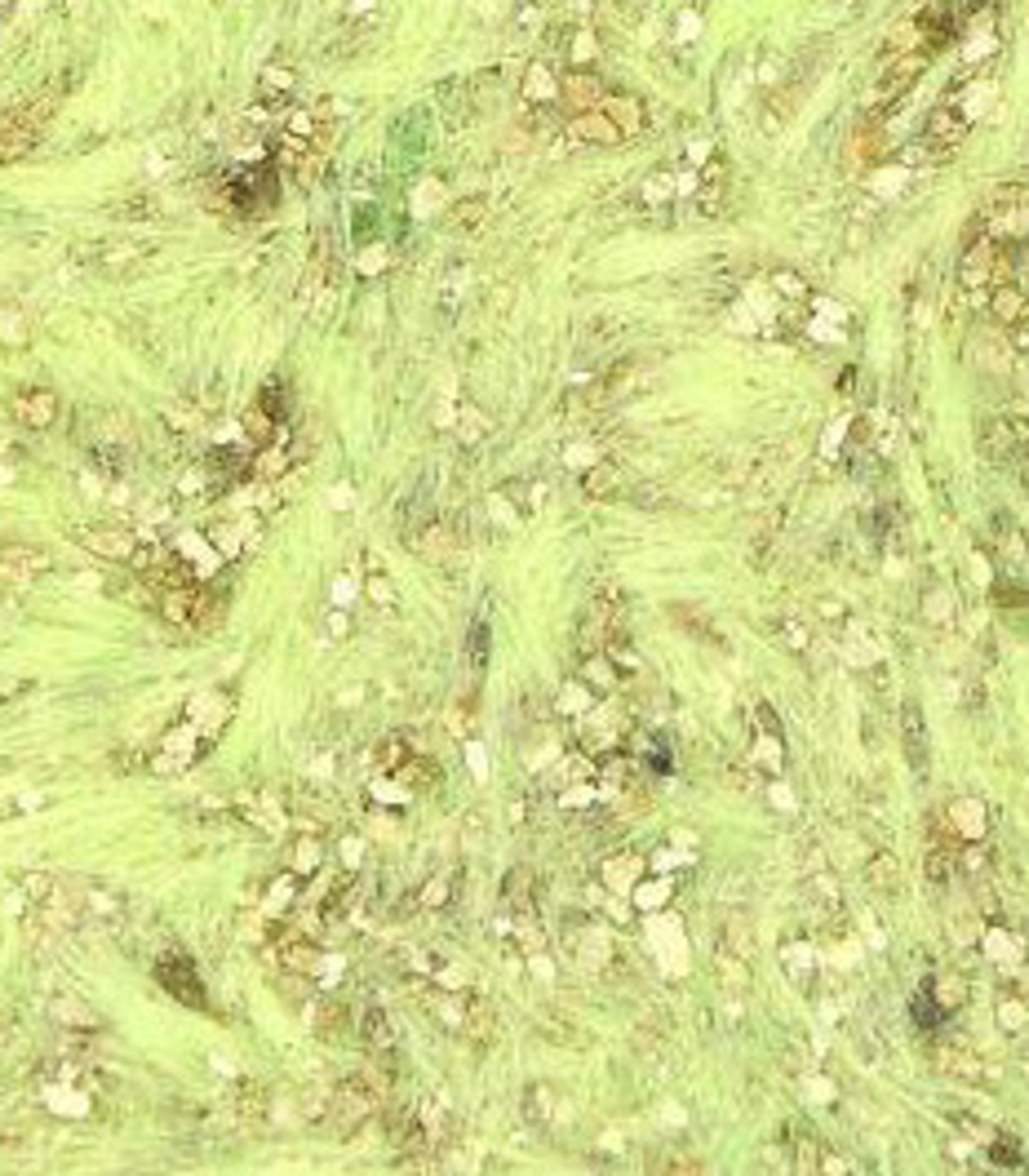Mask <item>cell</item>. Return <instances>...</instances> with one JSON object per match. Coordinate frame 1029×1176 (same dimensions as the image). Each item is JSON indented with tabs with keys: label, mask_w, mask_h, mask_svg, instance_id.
<instances>
[{
	"label": "cell",
	"mask_w": 1029,
	"mask_h": 1176,
	"mask_svg": "<svg viewBox=\"0 0 1029 1176\" xmlns=\"http://www.w3.org/2000/svg\"><path fill=\"white\" fill-rule=\"evenodd\" d=\"M386 1093H390V1070H377V1065L351 1074V1079H342L334 1093H328V1110H324L328 1128H334L338 1136H355L377 1110H382Z\"/></svg>",
	"instance_id": "6da1fadb"
},
{
	"label": "cell",
	"mask_w": 1029,
	"mask_h": 1176,
	"mask_svg": "<svg viewBox=\"0 0 1029 1176\" xmlns=\"http://www.w3.org/2000/svg\"><path fill=\"white\" fill-rule=\"evenodd\" d=\"M54 112H58V94H41V98H32V103L9 107V112L0 116V165L27 156L32 146L41 142V133H45L49 120H54Z\"/></svg>",
	"instance_id": "7a4b0ae2"
},
{
	"label": "cell",
	"mask_w": 1029,
	"mask_h": 1176,
	"mask_svg": "<svg viewBox=\"0 0 1029 1176\" xmlns=\"http://www.w3.org/2000/svg\"><path fill=\"white\" fill-rule=\"evenodd\" d=\"M76 542L94 550V555L112 560V565H129L146 537H138L133 529H116V524H84V529H76Z\"/></svg>",
	"instance_id": "3957f363"
},
{
	"label": "cell",
	"mask_w": 1029,
	"mask_h": 1176,
	"mask_svg": "<svg viewBox=\"0 0 1029 1176\" xmlns=\"http://www.w3.org/2000/svg\"><path fill=\"white\" fill-rule=\"evenodd\" d=\"M892 156V142H888V125L884 120H861V125L852 129L848 138V169H869V165H884Z\"/></svg>",
	"instance_id": "277c9868"
},
{
	"label": "cell",
	"mask_w": 1029,
	"mask_h": 1176,
	"mask_svg": "<svg viewBox=\"0 0 1029 1176\" xmlns=\"http://www.w3.org/2000/svg\"><path fill=\"white\" fill-rule=\"evenodd\" d=\"M989 267H994V236H976L963 244L959 253V289L963 293H981L989 289Z\"/></svg>",
	"instance_id": "5b68a950"
},
{
	"label": "cell",
	"mask_w": 1029,
	"mask_h": 1176,
	"mask_svg": "<svg viewBox=\"0 0 1029 1176\" xmlns=\"http://www.w3.org/2000/svg\"><path fill=\"white\" fill-rule=\"evenodd\" d=\"M156 973H161V982H165V990L174 999L191 1003V1008H204V982H200V973H195L191 959H182V954H165Z\"/></svg>",
	"instance_id": "8992f818"
},
{
	"label": "cell",
	"mask_w": 1029,
	"mask_h": 1176,
	"mask_svg": "<svg viewBox=\"0 0 1029 1176\" xmlns=\"http://www.w3.org/2000/svg\"><path fill=\"white\" fill-rule=\"evenodd\" d=\"M9 413H14V422L27 426V431H49V426L58 422V396L49 387L22 391V396L9 400Z\"/></svg>",
	"instance_id": "52a82bcc"
},
{
	"label": "cell",
	"mask_w": 1029,
	"mask_h": 1176,
	"mask_svg": "<svg viewBox=\"0 0 1029 1176\" xmlns=\"http://www.w3.org/2000/svg\"><path fill=\"white\" fill-rule=\"evenodd\" d=\"M54 569V555L32 542H0V578H41Z\"/></svg>",
	"instance_id": "ba28073f"
},
{
	"label": "cell",
	"mask_w": 1029,
	"mask_h": 1176,
	"mask_svg": "<svg viewBox=\"0 0 1029 1176\" xmlns=\"http://www.w3.org/2000/svg\"><path fill=\"white\" fill-rule=\"evenodd\" d=\"M204 608H209V595L200 591V582L161 591V612L174 627H204Z\"/></svg>",
	"instance_id": "9c48e42d"
},
{
	"label": "cell",
	"mask_w": 1029,
	"mask_h": 1176,
	"mask_svg": "<svg viewBox=\"0 0 1029 1176\" xmlns=\"http://www.w3.org/2000/svg\"><path fill=\"white\" fill-rule=\"evenodd\" d=\"M932 1065L946 1079L954 1083H985V1061L976 1057L972 1048H959V1044H936L932 1048Z\"/></svg>",
	"instance_id": "30bf717a"
},
{
	"label": "cell",
	"mask_w": 1029,
	"mask_h": 1176,
	"mask_svg": "<svg viewBox=\"0 0 1029 1176\" xmlns=\"http://www.w3.org/2000/svg\"><path fill=\"white\" fill-rule=\"evenodd\" d=\"M967 129H972V120H967L963 107H954V103H936L932 112H927V120H923V138L941 142V146H963Z\"/></svg>",
	"instance_id": "8fae6325"
},
{
	"label": "cell",
	"mask_w": 1029,
	"mask_h": 1176,
	"mask_svg": "<svg viewBox=\"0 0 1029 1176\" xmlns=\"http://www.w3.org/2000/svg\"><path fill=\"white\" fill-rule=\"evenodd\" d=\"M559 98L572 112H591V107L604 103V80L591 67H572L568 76H559Z\"/></svg>",
	"instance_id": "7c38bea8"
},
{
	"label": "cell",
	"mask_w": 1029,
	"mask_h": 1176,
	"mask_svg": "<svg viewBox=\"0 0 1029 1176\" xmlns=\"http://www.w3.org/2000/svg\"><path fill=\"white\" fill-rule=\"evenodd\" d=\"M568 138L582 142V146H617L626 133H621L612 120L599 112V107H591V112H578L568 120Z\"/></svg>",
	"instance_id": "4fadbf2b"
},
{
	"label": "cell",
	"mask_w": 1029,
	"mask_h": 1176,
	"mask_svg": "<svg viewBox=\"0 0 1029 1176\" xmlns=\"http://www.w3.org/2000/svg\"><path fill=\"white\" fill-rule=\"evenodd\" d=\"M901 746H905V759H910V768L918 777L927 773V724H923V710H918V702H905L901 706Z\"/></svg>",
	"instance_id": "5bb4252c"
},
{
	"label": "cell",
	"mask_w": 1029,
	"mask_h": 1176,
	"mask_svg": "<svg viewBox=\"0 0 1029 1176\" xmlns=\"http://www.w3.org/2000/svg\"><path fill=\"white\" fill-rule=\"evenodd\" d=\"M409 550L418 560H431V565H448L452 550H458V533L448 529V524H426V529H418L409 537Z\"/></svg>",
	"instance_id": "9a60e30c"
},
{
	"label": "cell",
	"mask_w": 1029,
	"mask_h": 1176,
	"mask_svg": "<svg viewBox=\"0 0 1029 1176\" xmlns=\"http://www.w3.org/2000/svg\"><path fill=\"white\" fill-rule=\"evenodd\" d=\"M989 315H994L1003 329L1029 320V293L1016 285V280H1008V285H994V289H989Z\"/></svg>",
	"instance_id": "2e32d148"
},
{
	"label": "cell",
	"mask_w": 1029,
	"mask_h": 1176,
	"mask_svg": "<svg viewBox=\"0 0 1029 1176\" xmlns=\"http://www.w3.org/2000/svg\"><path fill=\"white\" fill-rule=\"evenodd\" d=\"M981 453L989 462H1021V445H1016V431L1008 418H985L981 422Z\"/></svg>",
	"instance_id": "e0dca14e"
},
{
	"label": "cell",
	"mask_w": 1029,
	"mask_h": 1176,
	"mask_svg": "<svg viewBox=\"0 0 1029 1176\" xmlns=\"http://www.w3.org/2000/svg\"><path fill=\"white\" fill-rule=\"evenodd\" d=\"M276 959H280V967L285 973H298V977H311L315 967H320V946H315L311 937H289V941H280V950H276Z\"/></svg>",
	"instance_id": "ac0fdd59"
},
{
	"label": "cell",
	"mask_w": 1029,
	"mask_h": 1176,
	"mask_svg": "<svg viewBox=\"0 0 1029 1176\" xmlns=\"http://www.w3.org/2000/svg\"><path fill=\"white\" fill-rule=\"evenodd\" d=\"M599 112H604L621 133H640L644 129V103H640V98H630V94H604Z\"/></svg>",
	"instance_id": "d6986e66"
},
{
	"label": "cell",
	"mask_w": 1029,
	"mask_h": 1176,
	"mask_svg": "<svg viewBox=\"0 0 1029 1176\" xmlns=\"http://www.w3.org/2000/svg\"><path fill=\"white\" fill-rule=\"evenodd\" d=\"M719 946H724L728 954H737V959L750 963L754 959V933H750V919L745 915H728L724 928H719Z\"/></svg>",
	"instance_id": "ffe728a7"
},
{
	"label": "cell",
	"mask_w": 1029,
	"mask_h": 1176,
	"mask_svg": "<svg viewBox=\"0 0 1029 1176\" xmlns=\"http://www.w3.org/2000/svg\"><path fill=\"white\" fill-rule=\"evenodd\" d=\"M946 161H954V146H941V142H927V138L901 142V152H897V165H905V169H918V165H946Z\"/></svg>",
	"instance_id": "44dd1931"
},
{
	"label": "cell",
	"mask_w": 1029,
	"mask_h": 1176,
	"mask_svg": "<svg viewBox=\"0 0 1029 1176\" xmlns=\"http://www.w3.org/2000/svg\"><path fill=\"white\" fill-rule=\"evenodd\" d=\"M617 488H621V467H617V462H595V467L582 475V493L595 497V502L612 497Z\"/></svg>",
	"instance_id": "7402d4cb"
},
{
	"label": "cell",
	"mask_w": 1029,
	"mask_h": 1176,
	"mask_svg": "<svg viewBox=\"0 0 1029 1176\" xmlns=\"http://www.w3.org/2000/svg\"><path fill=\"white\" fill-rule=\"evenodd\" d=\"M493 1031H497L493 1008H488L484 999H467V1021H462V1035L475 1039V1044H488V1039H493Z\"/></svg>",
	"instance_id": "603a6c76"
},
{
	"label": "cell",
	"mask_w": 1029,
	"mask_h": 1176,
	"mask_svg": "<svg viewBox=\"0 0 1029 1176\" xmlns=\"http://www.w3.org/2000/svg\"><path fill=\"white\" fill-rule=\"evenodd\" d=\"M396 777L404 781V786H435V781H439V764H435V759H426V755L413 751V755L396 768Z\"/></svg>",
	"instance_id": "cb8c5ba5"
},
{
	"label": "cell",
	"mask_w": 1029,
	"mask_h": 1176,
	"mask_svg": "<svg viewBox=\"0 0 1029 1176\" xmlns=\"http://www.w3.org/2000/svg\"><path fill=\"white\" fill-rule=\"evenodd\" d=\"M865 879H869V884H874L879 892H901V866H897V857H892V852L869 857Z\"/></svg>",
	"instance_id": "d4e9b609"
},
{
	"label": "cell",
	"mask_w": 1029,
	"mask_h": 1176,
	"mask_svg": "<svg viewBox=\"0 0 1029 1176\" xmlns=\"http://www.w3.org/2000/svg\"><path fill=\"white\" fill-rule=\"evenodd\" d=\"M524 98H529V103H550V98H559V80L550 76L546 63L529 67V76H524Z\"/></svg>",
	"instance_id": "484cf974"
},
{
	"label": "cell",
	"mask_w": 1029,
	"mask_h": 1176,
	"mask_svg": "<svg viewBox=\"0 0 1029 1176\" xmlns=\"http://www.w3.org/2000/svg\"><path fill=\"white\" fill-rule=\"evenodd\" d=\"M360 1035H364V1044H369L373 1052H386L390 1044H396V1035H390V1021H386V1012H382V1008H369V1012H364Z\"/></svg>",
	"instance_id": "4316f807"
},
{
	"label": "cell",
	"mask_w": 1029,
	"mask_h": 1176,
	"mask_svg": "<svg viewBox=\"0 0 1029 1176\" xmlns=\"http://www.w3.org/2000/svg\"><path fill=\"white\" fill-rule=\"evenodd\" d=\"M289 471V453H285V445H262V453L253 458V475L257 480H280V475Z\"/></svg>",
	"instance_id": "83f0119b"
},
{
	"label": "cell",
	"mask_w": 1029,
	"mask_h": 1176,
	"mask_svg": "<svg viewBox=\"0 0 1029 1176\" xmlns=\"http://www.w3.org/2000/svg\"><path fill=\"white\" fill-rule=\"evenodd\" d=\"M484 218H488V200H484V195L458 200V204L448 210V223L458 227V231H475V227H484Z\"/></svg>",
	"instance_id": "f1b7e54d"
},
{
	"label": "cell",
	"mask_w": 1029,
	"mask_h": 1176,
	"mask_svg": "<svg viewBox=\"0 0 1029 1176\" xmlns=\"http://www.w3.org/2000/svg\"><path fill=\"white\" fill-rule=\"evenodd\" d=\"M320 862H324V843L320 839H298L293 843V857H289V871L293 875H311V871H320Z\"/></svg>",
	"instance_id": "f546056e"
},
{
	"label": "cell",
	"mask_w": 1029,
	"mask_h": 1176,
	"mask_svg": "<svg viewBox=\"0 0 1029 1176\" xmlns=\"http://www.w3.org/2000/svg\"><path fill=\"white\" fill-rule=\"evenodd\" d=\"M409 755H413V751H409V742H404L400 732H396V738H382V742H377V751H373V764L382 768V773H390V777H396V768H400V764H404V759H409Z\"/></svg>",
	"instance_id": "4dcf8cb0"
},
{
	"label": "cell",
	"mask_w": 1029,
	"mask_h": 1176,
	"mask_svg": "<svg viewBox=\"0 0 1029 1176\" xmlns=\"http://www.w3.org/2000/svg\"><path fill=\"white\" fill-rule=\"evenodd\" d=\"M927 990H932V995H936V1003H941V1008H946V1012H954V1008H959V1003L967 999V986H963V977H959V973H941V977H936V982L927 986Z\"/></svg>",
	"instance_id": "1f68e13d"
},
{
	"label": "cell",
	"mask_w": 1029,
	"mask_h": 1176,
	"mask_svg": "<svg viewBox=\"0 0 1029 1176\" xmlns=\"http://www.w3.org/2000/svg\"><path fill=\"white\" fill-rule=\"evenodd\" d=\"M0 342L5 347H22L27 342V315L18 306H0Z\"/></svg>",
	"instance_id": "d6a6232c"
},
{
	"label": "cell",
	"mask_w": 1029,
	"mask_h": 1176,
	"mask_svg": "<svg viewBox=\"0 0 1029 1176\" xmlns=\"http://www.w3.org/2000/svg\"><path fill=\"white\" fill-rule=\"evenodd\" d=\"M315 1025H320V1039H342L347 1031V1008L338 999H324L320 1012H315Z\"/></svg>",
	"instance_id": "836d02e7"
},
{
	"label": "cell",
	"mask_w": 1029,
	"mask_h": 1176,
	"mask_svg": "<svg viewBox=\"0 0 1029 1176\" xmlns=\"http://www.w3.org/2000/svg\"><path fill=\"white\" fill-rule=\"evenodd\" d=\"M914 1021L923 1025V1031H936V1025L946 1021V1008H941V1003H936V995H932V990H927V986L918 990V999H914Z\"/></svg>",
	"instance_id": "e575fe53"
},
{
	"label": "cell",
	"mask_w": 1029,
	"mask_h": 1176,
	"mask_svg": "<svg viewBox=\"0 0 1029 1176\" xmlns=\"http://www.w3.org/2000/svg\"><path fill=\"white\" fill-rule=\"evenodd\" d=\"M293 84H298V76H293V67H262V80H257V90H262V98L271 94H289Z\"/></svg>",
	"instance_id": "d590c367"
},
{
	"label": "cell",
	"mask_w": 1029,
	"mask_h": 1176,
	"mask_svg": "<svg viewBox=\"0 0 1029 1176\" xmlns=\"http://www.w3.org/2000/svg\"><path fill=\"white\" fill-rule=\"evenodd\" d=\"M582 675L591 680V684H599V689H612L617 684V670H612V661H608V653H591L582 661Z\"/></svg>",
	"instance_id": "8d00e7d4"
},
{
	"label": "cell",
	"mask_w": 1029,
	"mask_h": 1176,
	"mask_svg": "<svg viewBox=\"0 0 1029 1176\" xmlns=\"http://www.w3.org/2000/svg\"><path fill=\"white\" fill-rule=\"evenodd\" d=\"M905 178H910V169H905V165H897V169H884V165H879V169H874V182H869V187H874V195H901V191H905Z\"/></svg>",
	"instance_id": "74e56055"
},
{
	"label": "cell",
	"mask_w": 1029,
	"mask_h": 1176,
	"mask_svg": "<svg viewBox=\"0 0 1029 1176\" xmlns=\"http://www.w3.org/2000/svg\"><path fill=\"white\" fill-rule=\"evenodd\" d=\"M257 409H266V413H271V418H276L280 426H285V413H289V391L280 387V383H266V387H262V396H257Z\"/></svg>",
	"instance_id": "f35d334b"
},
{
	"label": "cell",
	"mask_w": 1029,
	"mask_h": 1176,
	"mask_svg": "<svg viewBox=\"0 0 1029 1176\" xmlns=\"http://www.w3.org/2000/svg\"><path fill=\"white\" fill-rule=\"evenodd\" d=\"M484 431H488V418H484V413L475 409V404H462V431H458V435H462V445H480Z\"/></svg>",
	"instance_id": "ab89813d"
},
{
	"label": "cell",
	"mask_w": 1029,
	"mask_h": 1176,
	"mask_svg": "<svg viewBox=\"0 0 1029 1176\" xmlns=\"http://www.w3.org/2000/svg\"><path fill=\"white\" fill-rule=\"evenodd\" d=\"M364 591H369V599L377 608H396L400 595H396V582L382 578V573H369V582H364Z\"/></svg>",
	"instance_id": "60d3db41"
},
{
	"label": "cell",
	"mask_w": 1029,
	"mask_h": 1176,
	"mask_svg": "<svg viewBox=\"0 0 1029 1176\" xmlns=\"http://www.w3.org/2000/svg\"><path fill=\"white\" fill-rule=\"evenodd\" d=\"M989 1159H994L998 1168H1021V1145H1016V1136H989Z\"/></svg>",
	"instance_id": "b9f144b4"
},
{
	"label": "cell",
	"mask_w": 1029,
	"mask_h": 1176,
	"mask_svg": "<svg viewBox=\"0 0 1029 1176\" xmlns=\"http://www.w3.org/2000/svg\"><path fill=\"white\" fill-rule=\"evenodd\" d=\"M262 1101H266L262 1087H257V1083H244L240 1093H236V1110L244 1114V1119H257V1114H262Z\"/></svg>",
	"instance_id": "7bdbcfd3"
},
{
	"label": "cell",
	"mask_w": 1029,
	"mask_h": 1176,
	"mask_svg": "<svg viewBox=\"0 0 1029 1176\" xmlns=\"http://www.w3.org/2000/svg\"><path fill=\"white\" fill-rule=\"evenodd\" d=\"M772 289H777L781 298H790V302H803V298H807V285H803V280L794 276V272H777V276H772Z\"/></svg>",
	"instance_id": "ee69618b"
},
{
	"label": "cell",
	"mask_w": 1029,
	"mask_h": 1176,
	"mask_svg": "<svg viewBox=\"0 0 1029 1176\" xmlns=\"http://www.w3.org/2000/svg\"><path fill=\"white\" fill-rule=\"evenodd\" d=\"M484 661H488V631H484V622H475V631H471V666L484 670Z\"/></svg>",
	"instance_id": "f6af8a7d"
},
{
	"label": "cell",
	"mask_w": 1029,
	"mask_h": 1176,
	"mask_svg": "<svg viewBox=\"0 0 1029 1176\" xmlns=\"http://www.w3.org/2000/svg\"><path fill=\"white\" fill-rule=\"evenodd\" d=\"M529 1119H550V1087H529Z\"/></svg>",
	"instance_id": "bcb514c9"
},
{
	"label": "cell",
	"mask_w": 1029,
	"mask_h": 1176,
	"mask_svg": "<svg viewBox=\"0 0 1029 1176\" xmlns=\"http://www.w3.org/2000/svg\"><path fill=\"white\" fill-rule=\"evenodd\" d=\"M54 1016L58 1021H80V1025H98V1016H89V1012H80L76 1003L71 999H63V1003H54Z\"/></svg>",
	"instance_id": "7dc6e473"
},
{
	"label": "cell",
	"mask_w": 1029,
	"mask_h": 1176,
	"mask_svg": "<svg viewBox=\"0 0 1029 1176\" xmlns=\"http://www.w3.org/2000/svg\"><path fill=\"white\" fill-rule=\"evenodd\" d=\"M444 901H448V879L439 875V879H431V884L422 888V905H431V910H435V905H444Z\"/></svg>",
	"instance_id": "c3c4849f"
},
{
	"label": "cell",
	"mask_w": 1029,
	"mask_h": 1176,
	"mask_svg": "<svg viewBox=\"0 0 1029 1176\" xmlns=\"http://www.w3.org/2000/svg\"><path fill=\"white\" fill-rule=\"evenodd\" d=\"M670 191H675V178H670V174H653V178H648V187H644L648 200H666Z\"/></svg>",
	"instance_id": "681fc988"
},
{
	"label": "cell",
	"mask_w": 1029,
	"mask_h": 1176,
	"mask_svg": "<svg viewBox=\"0 0 1029 1176\" xmlns=\"http://www.w3.org/2000/svg\"><path fill=\"white\" fill-rule=\"evenodd\" d=\"M816 1168H821L816 1141H812V1136H803V1141H799V1172H816Z\"/></svg>",
	"instance_id": "f907efd6"
},
{
	"label": "cell",
	"mask_w": 1029,
	"mask_h": 1176,
	"mask_svg": "<svg viewBox=\"0 0 1029 1176\" xmlns=\"http://www.w3.org/2000/svg\"><path fill=\"white\" fill-rule=\"evenodd\" d=\"M661 1168H670V1172H702V1159H683V1155H670Z\"/></svg>",
	"instance_id": "816d5d0a"
},
{
	"label": "cell",
	"mask_w": 1029,
	"mask_h": 1176,
	"mask_svg": "<svg viewBox=\"0 0 1029 1176\" xmlns=\"http://www.w3.org/2000/svg\"><path fill=\"white\" fill-rule=\"evenodd\" d=\"M865 244H869V231L852 223V227H848V249H865Z\"/></svg>",
	"instance_id": "f5cc1de1"
},
{
	"label": "cell",
	"mask_w": 1029,
	"mask_h": 1176,
	"mask_svg": "<svg viewBox=\"0 0 1029 1176\" xmlns=\"http://www.w3.org/2000/svg\"><path fill=\"white\" fill-rule=\"evenodd\" d=\"M334 631L342 635V631H351V618H342V612H334Z\"/></svg>",
	"instance_id": "db71d44e"
},
{
	"label": "cell",
	"mask_w": 1029,
	"mask_h": 1176,
	"mask_svg": "<svg viewBox=\"0 0 1029 1176\" xmlns=\"http://www.w3.org/2000/svg\"><path fill=\"white\" fill-rule=\"evenodd\" d=\"M5 453H9V439H5V435H0V458H5Z\"/></svg>",
	"instance_id": "11a10c76"
}]
</instances>
